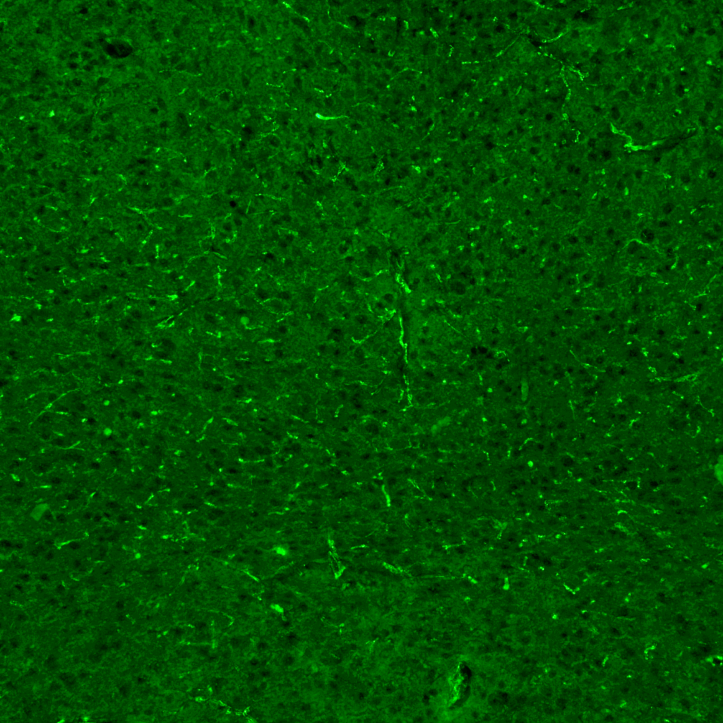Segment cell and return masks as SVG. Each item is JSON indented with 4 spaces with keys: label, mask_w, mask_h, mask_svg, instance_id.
<instances>
[{
    "label": "cell",
    "mask_w": 723,
    "mask_h": 723,
    "mask_svg": "<svg viewBox=\"0 0 723 723\" xmlns=\"http://www.w3.org/2000/svg\"><path fill=\"white\" fill-rule=\"evenodd\" d=\"M565 596L568 721H723L722 571H594Z\"/></svg>",
    "instance_id": "obj_1"
},
{
    "label": "cell",
    "mask_w": 723,
    "mask_h": 723,
    "mask_svg": "<svg viewBox=\"0 0 723 723\" xmlns=\"http://www.w3.org/2000/svg\"><path fill=\"white\" fill-rule=\"evenodd\" d=\"M150 44L148 143L163 160L232 167L281 155L294 68L283 13L232 0L166 1Z\"/></svg>",
    "instance_id": "obj_2"
},
{
    "label": "cell",
    "mask_w": 723,
    "mask_h": 723,
    "mask_svg": "<svg viewBox=\"0 0 723 723\" xmlns=\"http://www.w3.org/2000/svg\"><path fill=\"white\" fill-rule=\"evenodd\" d=\"M233 576L175 575L155 596V686L178 719L280 722L293 703L298 592L271 573Z\"/></svg>",
    "instance_id": "obj_3"
},
{
    "label": "cell",
    "mask_w": 723,
    "mask_h": 723,
    "mask_svg": "<svg viewBox=\"0 0 723 723\" xmlns=\"http://www.w3.org/2000/svg\"><path fill=\"white\" fill-rule=\"evenodd\" d=\"M375 147L339 161H296L282 208V272L287 286L310 293L426 294L431 163L422 149Z\"/></svg>",
    "instance_id": "obj_4"
},
{
    "label": "cell",
    "mask_w": 723,
    "mask_h": 723,
    "mask_svg": "<svg viewBox=\"0 0 723 723\" xmlns=\"http://www.w3.org/2000/svg\"><path fill=\"white\" fill-rule=\"evenodd\" d=\"M700 164L645 150L577 164L587 175L583 270L590 285L651 286L700 263L714 188Z\"/></svg>",
    "instance_id": "obj_5"
},
{
    "label": "cell",
    "mask_w": 723,
    "mask_h": 723,
    "mask_svg": "<svg viewBox=\"0 0 723 723\" xmlns=\"http://www.w3.org/2000/svg\"><path fill=\"white\" fill-rule=\"evenodd\" d=\"M301 408L309 419L410 423L424 406V302L370 296L294 299ZM424 409V408H423Z\"/></svg>",
    "instance_id": "obj_6"
},
{
    "label": "cell",
    "mask_w": 723,
    "mask_h": 723,
    "mask_svg": "<svg viewBox=\"0 0 723 723\" xmlns=\"http://www.w3.org/2000/svg\"><path fill=\"white\" fill-rule=\"evenodd\" d=\"M47 508L48 505L47 503L39 504L36 506L32 510L31 513V516L34 520H38L40 519L41 516Z\"/></svg>",
    "instance_id": "obj_7"
},
{
    "label": "cell",
    "mask_w": 723,
    "mask_h": 723,
    "mask_svg": "<svg viewBox=\"0 0 723 723\" xmlns=\"http://www.w3.org/2000/svg\"><path fill=\"white\" fill-rule=\"evenodd\" d=\"M113 433V430L110 427H105L103 430V434L106 437L110 436Z\"/></svg>",
    "instance_id": "obj_8"
},
{
    "label": "cell",
    "mask_w": 723,
    "mask_h": 723,
    "mask_svg": "<svg viewBox=\"0 0 723 723\" xmlns=\"http://www.w3.org/2000/svg\"><path fill=\"white\" fill-rule=\"evenodd\" d=\"M141 556H142V555H141V554L140 552H136L135 554V555H134V558L135 559H139V558H141Z\"/></svg>",
    "instance_id": "obj_9"
},
{
    "label": "cell",
    "mask_w": 723,
    "mask_h": 723,
    "mask_svg": "<svg viewBox=\"0 0 723 723\" xmlns=\"http://www.w3.org/2000/svg\"><path fill=\"white\" fill-rule=\"evenodd\" d=\"M109 404H110V401L109 400H105L104 401H103V405L104 406H108Z\"/></svg>",
    "instance_id": "obj_10"
},
{
    "label": "cell",
    "mask_w": 723,
    "mask_h": 723,
    "mask_svg": "<svg viewBox=\"0 0 723 723\" xmlns=\"http://www.w3.org/2000/svg\"><path fill=\"white\" fill-rule=\"evenodd\" d=\"M11 476L13 477L14 479H18V476L14 475L13 474H11Z\"/></svg>",
    "instance_id": "obj_11"
}]
</instances>
